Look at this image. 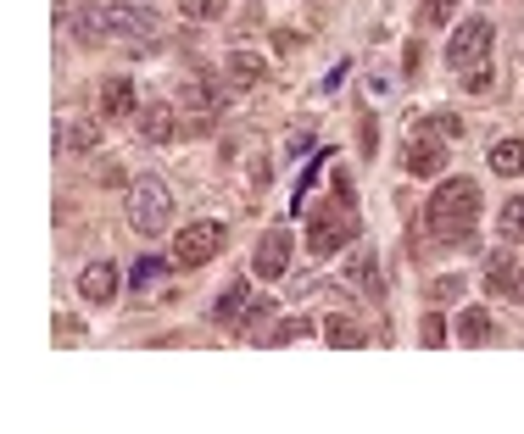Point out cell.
Instances as JSON below:
<instances>
[{"instance_id": "obj_11", "label": "cell", "mask_w": 524, "mask_h": 434, "mask_svg": "<svg viewBox=\"0 0 524 434\" xmlns=\"http://www.w3.org/2000/svg\"><path fill=\"white\" fill-rule=\"evenodd\" d=\"M251 301H257V295H251V279H235L229 290L218 295V301H212V323L240 329V323H246V312H251Z\"/></svg>"}, {"instance_id": "obj_17", "label": "cell", "mask_w": 524, "mask_h": 434, "mask_svg": "<svg viewBox=\"0 0 524 434\" xmlns=\"http://www.w3.org/2000/svg\"><path fill=\"white\" fill-rule=\"evenodd\" d=\"M491 173L519 179V173H524V140H497V145H491Z\"/></svg>"}, {"instance_id": "obj_16", "label": "cell", "mask_w": 524, "mask_h": 434, "mask_svg": "<svg viewBox=\"0 0 524 434\" xmlns=\"http://www.w3.org/2000/svg\"><path fill=\"white\" fill-rule=\"evenodd\" d=\"M101 112L106 117H134V112H140L129 78H106V84H101Z\"/></svg>"}, {"instance_id": "obj_12", "label": "cell", "mask_w": 524, "mask_h": 434, "mask_svg": "<svg viewBox=\"0 0 524 434\" xmlns=\"http://www.w3.org/2000/svg\"><path fill=\"white\" fill-rule=\"evenodd\" d=\"M134 123H140V140L145 145H168L173 140V106L168 101H151L134 112Z\"/></svg>"}, {"instance_id": "obj_3", "label": "cell", "mask_w": 524, "mask_h": 434, "mask_svg": "<svg viewBox=\"0 0 524 434\" xmlns=\"http://www.w3.org/2000/svg\"><path fill=\"white\" fill-rule=\"evenodd\" d=\"M346 240H357V217H352V201L335 195V206H324V212L307 223V251H313V256H335Z\"/></svg>"}, {"instance_id": "obj_5", "label": "cell", "mask_w": 524, "mask_h": 434, "mask_svg": "<svg viewBox=\"0 0 524 434\" xmlns=\"http://www.w3.org/2000/svg\"><path fill=\"white\" fill-rule=\"evenodd\" d=\"M441 140H452V134L441 128V117L407 140L402 162H407V173H413V179H441V167H446V145H441Z\"/></svg>"}, {"instance_id": "obj_2", "label": "cell", "mask_w": 524, "mask_h": 434, "mask_svg": "<svg viewBox=\"0 0 524 434\" xmlns=\"http://www.w3.org/2000/svg\"><path fill=\"white\" fill-rule=\"evenodd\" d=\"M168 217H173V190H168V184H162V179L129 184V223H134V234L157 240V234L168 229Z\"/></svg>"}, {"instance_id": "obj_21", "label": "cell", "mask_w": 524, "mask_h": 434, "mask_svg": "<svg viewBox=\"0 0 524 434\" xmlns=\"http://www.w3.org/2000/svg\"><path fill=\"white\" fill-rule=\"evenodd\" d=\"M229 78H235V84H257V78H262V56L257 51H229Z\"/></svg>"}, {"instance_id": "obj_24", "label": "cell", "mask_w": 524, "mask_h": 434, "mask_svg": "<svg viewBox=\"0 0 524 434\" xmlns=\"http://www.w3.org/2000/svg\"><path fill=\"white\" fill-rule=\"evenodd\" d=\"M452 12H458V0H424V12H419V23H424V28H441V23H446V17H452Z\"/></svg>"}, {"instance_id": "obj_15", "label": "cell", "mask_w": 524, "mask_h": 434, "mask_svg": "<svg viewBox=\"0 0 524 434\" xmlns=\"http://www.w3.org/2000/svg\"><path fill=\"white\" fill-rule=\"evenodd\" d=\"M56 145H62V151H73V156H90L95 145H101V128L84 123V117H73V123L56 128Z\"/></svg>"}, {"instance_id": "obj_7", "label": "cell", "mask_w": 524, "mask_h": 434, "mask_svg": "<svg viewBox=\"0 0 524 434\" xmlns=\"http://www.w3.org/2000/svg\"><path fill=\"white\" fill-rule=\"evenodd\" d=\"M112 12V39H123V45H134V51H151L162 39V23L157 12H145V6H106Z\"/></svg>"}, {"instance_id": "obj_13", "label": "cell", "mask_w": 524, "mask_h": 434, "mask_svg": "<svg viewBox=\"0 0 524 434\" xmlns=\"http://www.w3.org/2000/svg\"><path fill=\"white\" fill-rule=\"evenodd\" d=\"M73 34L84 45H106L112 39V12L106 6H73Z\"/></svg>"}, {"instance_id": "obj_18", "label": "cell", "mask_w": 524, "mask_h": 434, "mask_svg": "<svg viewBox=\"0 0 524 434\" xmlns=\"http://www.w3.org/2000/svg\"><path fill=\"white\" fill-rule=\"evenodd\" d=\"M324 340L335 345V351H357V345H368V334L357 329L352 318H341V312H335V318H324Z\"/></svg>"}, {"instance_id": "obj_27", "label": "cell", "mask_w": 524, "mask_h": 434, "mask_svg": "<svg viewBox=\"0 0 524 434\" xmlns=\"http://www.w3.org/2000/svg\"><path fill=\"white\" fill-rule=\"evenodd\" d=\"M463 84H469V95H474V90H485V84H491V67H485V62H480V67H469V73H463Z\"/></svg>"}, {"instance_id": "obj_10", "label": "cell", "mask_w": 524, "mask_h": 434, "mask_svg": "<svg viewBox=\"0 0 524 434\" xmlns=\"http://www.w3.org/2000/svg\"><path fill=\"white\" fill-rule=\"evenodd\" d=\"M452 340L458 345H491L497 340V318L485 307H463L458 318H452Z\"/></svg>"}, {"instance_id": "obj_25", "label": "cell", "mask_w": 524, "mask_h": 434, "mask_svg": "<svg viewBox=\"0 0 524 434\" xmlns=\"http://www.w3.org/2000/svg\"><path fill=\"white\" fill-rule=\"evenodd\" d=\"M458 295H463V279H458V273H446V279L430 284V301H458Z\"/></svg>"}, {"instance_id": "obj_14", "label": "cell", "mask_w": 524, "mask_h": 434, "mask_svg": "<svg viewBox=\"0 0 524 434\" xmlns=\"http://www.w3.org/2000/svg\"><path fill=\"white\" fill-rule=\"evenodd\" d=\"M79 290H84V301H95V307L112 301V295H118V268H112V262H90V268L79 273Z\"/></svg>"}, {"instance_id": "obj_20", "label": "cell", "mask_w": 524, "mask_h": 434, "mask_svg": "<svg viewBox=\"0 0 524 434\" xmlns=\"http://www.w3.org/2000/svg\"><path fill=\"white\" fill-rule=\"evenodd\" d=\"M184 23H218L223 12H229V0H179Z\"/></svg>"}, {"instance_id": "obj_19", "label": "cell", "mask_w": 524, "mask_h": 434, "mask_svg": "<svg viewBox=\"0 0 524 434\" xmlns=\"http://www.w3.org/2000/svg\"><path fill=\"white\" fill-rule=\"evenodd\" d=\"M497 234H502L508 245H524V201H519V195H513V201L502 206V217H497Z\"/></svg>"}, {"instance_id": "obj_8", "label": "cell", "mask_w": 524, "mask_h": 434, "mask_svg": "<svg viewBox=\"0 0 524 434\" xmlns=\"http://www.w3.org/2000/svg\"><path fill=\"white\" fill-rule=\"evenodd\" d=\"M173 106L207 123V117L223 112V90L212 84V78H201V73H184V78H179V90H173Z\"/></svg>"}, {"instance_id": "obj_6", "label": "cell", "mask_w": 524, "mask_h": 434, "mask_svg": "<svg viewBox=\"0 0 524 434\" xmlns=\"http://www.w3.org/2000/svg\"><path fill=\"white\" fill-rule=\"evenodd\" d=\"M491 39H497V28L485 23V17H469V23L452 34V45H446V62L458 67V73H469V67H480L485 56H491Z\"/></svg>"}, {"instance_id": "obj_23", "label": "cell", "mask_w": 524, "mask_h": 434, "mask_svg": "<svg viewBox=\"0 0 524 434\" xmlns=\"http://www.w3.org/2000/svg\"><path fill=\"white\" fill-rule=\"evenodd\" d=\"M157 279H168V262H157V256H145L140 268H134V290H151Z\"/></svg>"}, {"instance_id": "obj_4", "label": "cell", "mask_w": 524, "mask_h": 434, "mask_svg": "<svg viewBox=\"0 0 524 434\" xmlns=\"http://www.w3.org/2000/svg\"><path fill=\"white\" fill-rule=\"evenodd\" d=\"M218 251H223V223H212V217L184 223V229L173 234V262H179V268H207Z\"/></svg>"}, {"instance_id": "obj_1", "label": "cell", "mask_w": 524, "mask_h": 434, "mask_svg": "<svg viewBox=\"0 0 524 434\" xmlns=\"http://www.w3.org/2000/svg\"><path fill=\"white\" fill-rule=\"evenodd\" d=\"M474 217H480V184L474 179H446L441 190L424 206V229L441 245H458L463 234H474Z\"/></svg>"}, {"instance_id": "obj_22", "label": "cell", "mask_w": 524, "mask_h": 434, "mask_svg": "<svg viewBox=\"0 0 524 434\" xmlns=\"http://www.w3.org/2000/svg\"><path fill=\"white\" fill-rule=\"evenodd\" d=\"M419 340L430 345V351H435V345H446V340H452V329H446V318H441V312H424V329H419Z\"/></svg>"}, {"instance_id": "obj_9", "label": "cell", "mask_w": 524, "mask_h": 434, "mask_svg": "<svg viewBox=\"0 0 524 434\" xmlns=\"http://www.w3.org/2000/svg\"><path fill=\"white\" fill-rule=\"evenodd\" d=\"M290 240H296V234H285V229H268V234H262L257 256H251V273H257V279H285V268H290Z\"/></svg>"}, {"instance_id": "obj_28", "label": "cell", "mask_w": 524, "mask_h": 434, "mask_svg": "<svg viewBox=\"0 0 524 434\" xmlns=\"http://www.w3.org/2000/svg\"><path fill=\"white\" fill-rule=\"evenodd\" d=\"M268 318H274V301H262V295H257V301H251V312H246V323H268Z\"/></svg>"}, {"instance_id": "obj_26", "label": "cell", "mask_w": 524, "mask_h": 434, "mask_svg": "<svg viewBox=\"0 0 524 434\" xmlns=\"http://www.w3.org/2000/svg\"><path fill=\"white\" fill-rule=\"evenodd\" d=\"M307 329H313V323H307V318H296V323H285V329H274V334H268V345H285V340H302V334Z\"/></svg>"}]
</instances>
